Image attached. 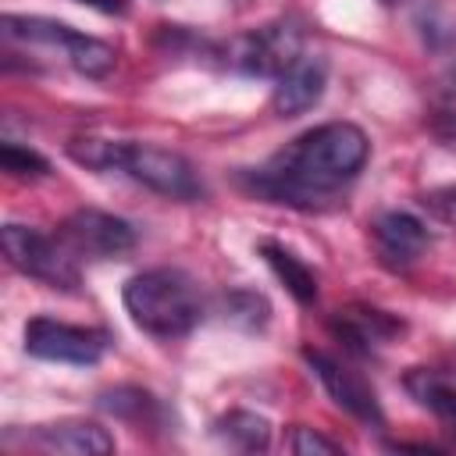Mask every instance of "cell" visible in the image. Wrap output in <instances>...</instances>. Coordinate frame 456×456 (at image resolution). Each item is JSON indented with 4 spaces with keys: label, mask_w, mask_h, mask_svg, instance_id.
<instances>
[{
    "label": "cell",
    "mask_w": 456,
    "mask_h": 456,
    "mask_svg": "<svg viewBox=\"0 0 456 456\" xmlns=\"http://www.w3.org/2000/svg\"><path fill=\"white\" fill-rule=\"evenodd\" d=\"M328 89V61L317 53H303L296 64H289L278 78H274V93H271V107L281 118H299L310 107L321 103Z\"/></svg>",
    "instance_id": "cell-11"
},
{
    "label": "cell",
    "mask_w": 456,
    "mask_h": 456,
    "mask_svg": "<svg viewBox=\"0 0 456 456\" xmlns=\"http://www.w3.org/2000/svg\"><path fill=\"white\" fill-rule=\"evenodd\" d=\"M61 242L86 260H114L135 249V228L125 217H114L107 210H75L61 224Z\"/></svg>",
    "instance_id": "cell-8"
},
{
    "label": "cell",
    "mask_w": 456,
    "mask_h": 456,
    "mask_svg": "<svg viewBox=\"0 0 456 456\" xmlns=\"http://www.w3.org/2000/svg\"><path fill=\"white\" fill-rule=\"evenodd\" d=\"M217 431L242 452H264L271 445V424L267 417L253 413V410H232L217 420Z\"/></svg>",
    "instance_id": "cell-15"
},
{
    "label": "cell",
    "mask_w": 456,
    "mask_h": 456,
    "mask_svg": "<svg viewBox=\"0 0 456 456\" xmlns=\"http://www.w3.org/2000/svg\"><path fill=\"white\" fill-rule=\"evenodd\" d=\"M428 207L431 217H438L442 224H452L456 228V185H445V189H435L420 200Z\"/></svg>",
    "instance_id": "cell-20"
},
{
    "label": "cell",
    "mask_w": 456,
    "mask_h": 456,
    "mask_svg": "<svg viewBox=\"0 0 456 456\" xmlns=\"http://www.w3.org/2000/svg\"><path fill=\"white\" fill-rule=\"evenodd\" d=\"M299 57H303V36L289 21H271L264 28L246 32V36H235L224 46V61L235 71L264 75V78H278Z\"/></svg>",
    "instance_id": "cell-6"
},
{
    "label": "cell",
    "mask_w": 456,
    "mask_h": 456,
    "mask_svg": "<svg viewBox=\"0 0 456 456\" xmlns=\"http://www.w3.org/2000/svg\"><path fill=\"white\" fill-rule=\"evenodd\" d=\"M260 256L267 260V267L274 271V278L303 303L310 306L317 299V274L310 271V264L303 256H296L289 246L274 242V239H260Z\"/></svg>",
    "instance_id": "cell-14"
},
{
    "label": "cell",
    "mask_w": 456,
    "mask_h": 456,
    "mask_svg": "<svg viewBox=\"0 0 456 456\" xmlns=\"http://www.w3.org/2000/svg\"><path fill=\"white\" fill-rule=\"evenodd\" d=\"M0 242H4V256H7V264L14 271H21V274H28V278H36V281H43L50 289H64V292L78 289L75 253L64 242L43 235L39 228L14 224V221L4 224Z\"/></svg>",
    "instance_id": "cell-5"
},
{
    "label": "cell",
    "mask_w": 456,
    "mask_h": 456,
    "mask_svg": "<svg viewBox=\"0 0 456 456\" xmlns=\"http://www.w3.org/2000/svg\"><path fill=\"white\" fill-rule=\"evenodd\" d=\"M121 299L132 324L153 338H182L203 317L200 289L178 267H153L132 274L125 281Z\"/></svg>",
    "instance_id": "cell-3"
},
{
    "label": "cell",
    "mask_w": 456,
    "mask_h": 456,
    "mask_svg": "<svg viewBox=\"0 0 456 456\" xmlns=\"http://www.w3.org/2000/svg\"><path fill=\"white\" fill-rule=\"evenodd\" d=\"M381 4H385V7H392V4H399V0H381Z\"/></svg>",
    "instance_id": "cell-24"
},
{
    "label": "cell",
    "mask_w": 456,
    "mask_h": 456,
    "mask_svg": "<svg viewBox=\"0 0 456 456\" xmlns=\"http://www.w3.org/2000/svg\"><path fill=\"white\" fill-rule=\"evenodd\" d=\"M403 324L395 317H388L385 310L374 306H353V310H338L331 321V331L338 335V342H346V349L367 356L378 346H385Z\"/></svg>",
    "instance_id": "cell-13"
},
{
    "label": "cell",
    "mask_w": 456,
    "mask_h": 456,
    "mask_svg": "<svg viewBox=\"0 0 456 456\" xmlns=\"http://www.w3.org/2000/svg\"><path fill=\"white\" fill-rule=\"evenodd\" d=\"M367 157H370V139L360 125L324 121L296 135L285 150H278L242 182L260 200L317 210L324 207V200H331L335 189H342L363 171Z\"/></svg>",
    "instance_id": "cell-1"
},
{
    "label": "cell",
    "mask_w": 456,
    "mask_h": 456,
    "mask_svg": "<svg viewBox=\"0 0 456 456\" xmlns=\"http://www.w3.org/2000/svg\"><path fill=\"white\" fill-rule=\"evenodd\" d=\"M25 353L36 360H50V363L93 367L107 353V335L96 328L64 324L53 317H32L25 324Z\"/></svg>",
    "instance_id": "cell-7"
},
{
    "label": "cell",
    "mask_w": 456,
    "mask_h": 456,
    "mask_svg": "<svg viewBox=\"0 0 456 456\" xmlns=\"http://www.w3.org/2000/svg\"><path fill=\"white\" fill-rule=\"evenodd\" d=\"M370 242L378 260L388 271H406L410 264H417L428 246H431V232L420 217L406 214V210H388L381 217H374L370 224Z\"/></svg>",
    "instance_id": "cell-10"
},
{
    "label": "cell",
    "mask_w": 456,
    "mask_h": 456,
    "mask_svg": "<svg viewBox=\"0 0 456 456\" xmlns=\"http://www.w3.org/2000/svg\"><path fill=\"white\" fill-rule=\"evenodd\" d=\"M303 360L310 363V370L317 374L324 392L335 399V406H342L349 417H356L367 428H381L385 424V410L378 403V392L363 381L360 370L346 367L342 360H335V356H328L321 349H303Z\"/></svg>",
    "instance_id": "cell-9"
},
{
    "label": "cell",
    "mask_w": 456,
    "mask_h": 456,
    "mask_svg": "<svg viewBox=\"0 0 456 456\" xmlns=\"http://www.w3.org/2000/svg\"><path fill=\"white\" fill-rule=\"evenodd\" d=\"M431 132L445 142H456V110H438L431 121Z\"/></svg>",
    "instance_id": "cell-21"
},
{
    "label": "cell",
    "mask_w": 456,
    "mask_h": 456,
    "mask_svg": "<svg viewBox=\"0 0 456 456\" xmlns=\"http://www.w3.org/2000/svg\"><path fill=\"white\" fill-rule=\"evenodd\" d=\"M406 388L417 395L420 406H428L438 420H445V424L456 431V388H452V385L438 381V378L428 374V370H413V374L406 378Z\"/></svg>",
    "instance_id": "cell-16"
},
{
    "label": "cell",
    "mask_w": 456,
    "mask_h": 456,
    "mask_svg": "<svg viewBox=\"0 0 456 456\" xmlns=\"http://www.w3.org/2000/svg\"><path fill=\"white\" fill-rule=\"evenodd\" d=\"M100 14H128V0H78Z\"/></svg>",
    "instance_id": "cell-22"
},
{
    "label": "cell",
    "mask_w": 456,
    "mask_h": 456,
    "mask_svg": "<svg viewBox=\"0 0 456 456\" xmlns=\"http://www.w3.org/2000/svg\"><path fill=\"white\" fill-rule=\"evenodd\" d=\"M224 317H228V321H235V324H242V328H249V331H256V328H264V324H267L271 306H267V299H264L260 292L235 289V292H228V296H224Z\"/></svg>",
    "instance_id": "cell-17"
},
{
    "label": "cell",
    "mask_w": 456,
    "mask_h": 456,
    "mask_svg": "<svg viewBox=\"0 0 456 456\" xmlns=\"http://www.w3.org/2000/svg\"><path fill=\"white\" fill-rule=\"evenodd\" d=\"M68 157L89 171H121L132 182H139L167 200H200L203 196V182H200L196 167L167 146L86 135V139L68 142Z\"/></svg>",
    "instance_id": "cell-2"
},
{
    "label": "cell",
    "mask_w": 456,
    "mask_h": 456,
    "mask_svg": "<svg viewBox=\"0 0 456 456\" xmlns=\"http://www.w3.org/2000/svg\"><path fill=\"white\" fill-rule=\"evenodd\" d=\"M28 442H36L46 452H68V456H107L114 452V438L103 424L96 420H82V417H68V420H53V424H39Z\"/></svg>",
    "instance_id": "cell-12"
},
{
    "label": "cell",
    "mask_w": 456,
    "mask_h": 456,
    "mask_svg": "<svg viewBox=\"0 0 456 456\" xmlns=\"http://www.w3.org/2000/svg\"><path fill=\"white\" fill-rule=\"evenodd\" d=\"M4 36H7V39H18V43L61 50L64 61H68L78 75H86V78H103V75H110L114 64H118V53H114L110 43L93 39V36H82V32H75L71 25L53 21V18H39V14H4Z\"/></svg>",
    "instance_id": "cell-4"
},
{
    "label": "cell",
    "mask_w": 456,
    "mask_h": 456,
    "mask_svg": "<svg viewBox=\"0 0 456 456\" xmlns=\"http://www.w3.org/2000/svg\"><path fill=\"white\" fill-rule=\"evenodd\" d=\"M449 75H452V86H456V64H452V71H449Z\"/></svg>",
    "instance_id": "cell-23"
},
{
    "label": "cell",
    "mask_w": 456,
    "mask_h": 456,
    "mask_svg": "<svg viewBox=\"0 0 456 456\" xmlns=\"http://www.w3.org/2000/svg\"><path fill=\"white\" fill-rule=\"evenodd\" d=\"M289 445H292L296 456H338V452H342L338 442L317 435L314 428H292V442H289Z\"/></svg>",
    "instance_id": "cell-19"
},
{
    "label": "cell",
    "mask_w": 456,
    "mask_h": 456,
    "mask_svg": "<svg viewBox=\"0 0 456 456\" xmlns=\"http://www.w3.org/2000/svg\"><path fill=\"white\" fill-rule=\"evenodd\" d=\"M0 164H4V171L11 178H43V175H50V160L46 157H39L36 150L18 146L11 139L0 142Z\"/></svg>",
    "instance_id": "cell-18"
}]
</instances>
